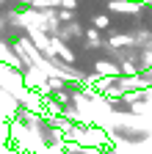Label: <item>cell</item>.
<instances>
[{"mask_svg": "<svg viewBox=\"0 0 152 154\" xmlns=\"http://www.w3.org/2000/svg\"><path fill=\"white\" fill-rule=\"evenodd\" d=\"M108 25H111L108 14H97V17H94V28H97V30H100V28H108Z\"/></svg>", "mask_w": 152, "mask_h": 154, "instance_id": "cell-1", "label": "cell"}]
</instances>
